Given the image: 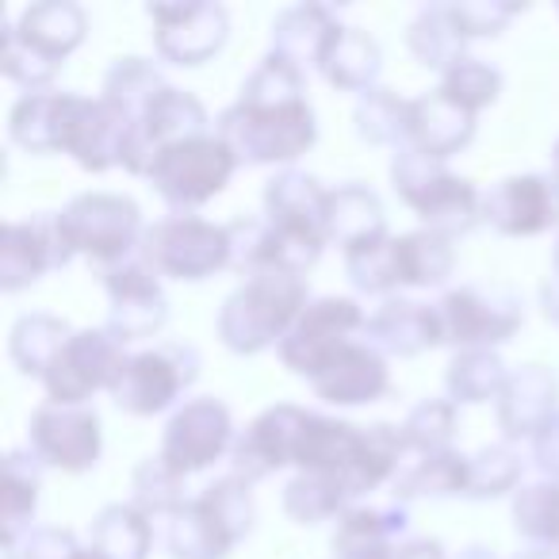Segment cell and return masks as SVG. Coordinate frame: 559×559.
<instances>
[{"mask_svg": "<svg viewBox=\"0 0 559 559\" xmlns=\"http://www.w3.org/2000/svg\"><path fill=\"white\" fill-rule=\"evenodd\" d=\"M307 284L292 272H253L218 311V337L234 353H261L284 342L307 311Z\"/></svg>", "mask_w": 559, "mask_h": 559, "instance_id": "6da1fadb", "label": "cell"}, {"mask_svg": "<svg viewBox=\"0 0 559 559\" xmlns=\"http://www.w3.org/2000/svg\"><path fill=\"white\" fill-rule=\"evenodd\" d=\"M215 134L230 146L238 165H272V162H296L299 154L314 146L311 104H292V108H246L230 104L218 116Z\"/></svg>", "mask_w": 559, "mask_h": 559, "instance_id": "7a4b0ae2", "label": "cell"}, {"mask_svg": "<svg viewBox=\"0 0 559 559\" xmlns=\"http://www.w3.org/2000/svg\"><path fill=\"white\" fill-rule=\"evenodd\" d=\"M58 218H62V230H66V238H70L73 253L93 257L104 269L139 253L142 234H146L142 230L139 203L116 192L78 195Z\"/></svg>", "mask_w": 559, "mask_h": 559, "instance_id": "3957f363", "label": "cell"}, {"mask_svg": "<svg viewBox=\"0 0 559 559\" xmlns=\"http://www.w3.org/2000/svg\"><path fill=\"white\" fill-rule=\"evenodd\" d=\"M234 169H238V157L230 154V146L218 134H200V139L177 142L165 150L150 180L169 207L188 215V211L215 200L226 188V180L234 177Z\"/></svg>", "mask_w": 559, "mask_h": 559, "instance_id": "277c9868", "label": "cell"}, {"mask_svg": "<svg viewBox=\"0 0 559 559\" xmlns=\"http://www.w3.org/2000/svg\"><path fill=\"white\" fill-rule=\"evenodd\" d=\"M139 253L154 264L162 276L203 280L218 269H230V234L195 215H173L146 226Z\"/></svg>", "mask_w": 559, "mask_h": 559, "instance_id": "5b68a950", "label": "cell"}, {"mask_svg": "<svg viewBox=\"0 0 559 559\" xmlns=\"http://www.w3.org/2000/svg\"><path fill=\"white\" fill-rule=\"evenodd\" d=\"M195 376H200V353L185 342H165L157 349L127 357L119 380L111 383V399L119 411L150 418L173 406V399L192 388Z\"/></svg>", "mask_w": 559, "mask_h": 559, "instance_id": "8992f818", "label": "cell"}, {"mask_svg": "<svg viewBox=\"0 0 559 559\" xmlns=\"http://www.w3.org/2000/svg\"><path fill=\"white\" fill-rule=\"evenodd\" d=\"M437 319H441V345H456L460 353L490 349L518 334L521 299L502 284H490V288L464 284L437 304Z\"/></svg>", "mask_w": 559, "mask_h": 559, "instance_id": "52a82bcc", "label": "cell"}, {"mask_svg": "<svg viewBox=\"0 0 559 559\" xmlns=\"http://www.w3.org/2000/svg\"><path fill=\"white\" fill-rule=\"evenodd\" d=\"M131 119L108 100H85V96L62 93L58 108V150L70 154L81 169L104 173L111 165H123V150L131 139Z\"/></svg>", "mask_w": 559, "mask_h": 559, "instance_id": "ba28073f", "label": "cell"}, {"mask_svg": "<svg viewBox=\"0 0 559 559\" xmlns=\"http://www.w3.org/2000/svg\"><path fill=\"white\" fill-rule=\"evenodd\" d=\"M157 276H162V272L142 253L104 269V288H108V296H111L108 334L116 337L119 345L146 342V337L162 334L165 322H169V304H165Z\"/></svg>", "mask_w": 559, "mask_h": 559, "instance_id": "9c48e42d", "label": "cell"}, {"mask_svg": "<svg viewBox=\"0 0 559 559\" xmlns=\"http://www.w3.org/2000/svg\"><path fill=\"white\" fill-rule=\"evenodd\" d=\"M360 326H368V319L353 299H345V296L314 299V304L299 314L292 334L280 342V360L296 376L314 380V376L349 345V337L357 334Z\"/></svg>", "mask_w": 559, "mask_h": 559, "instance_id": "30bf717a", "label": "cell"}, {"mask_svg": "<svg viewBox=\"0 0 559 559\" xmlns=\"http://www.w3.org/2000/svg\"><path fill=\"white\" fill-rule=\"evenodd\" d=\"M127 365V353L108 330H81L70 337V345L62 349V357L50 365V372L43 376L47 383L50 403L62 406H85V399L93 391L108 388L119 380Z\"/></svg>", "mask_w": 559, "mask_h": 559, "instance_id": "8fae6325", "label": "cell"}, {"mask_svg": "<svg viewBox=\"0 0 559 559\" xmlns=\"http://www.w3.org/2000/svg\"><path fill=\"white\" fill-rule=\"evenodd\" d=\"M207 127V108L192 93H180V88L169 85L150 104L146 116L131 127V139H127L123 150V169L134 173V177H150L165 150L177 146V142L211 134Z\"/></svg>", "mask_w": 559, "mask_h": 559, "instance_id": "7c38bea8", "label": "cell"}, {"mask_svg": "<svg viewBox=\"0 0 559 559\" xmlns=\"http://www.w3.org/2000/svg\"><path fill=\"white\" fill-rule=\"evenodd\" d=\"M73 246L62 230V218L43 211L24 223H9L0 230V288L24 292L50 269L70 264Z\"/></svg>", "mask_w": 559, "mask_h": 559, "instance_id": "4fadbf2b", "label": "cell"}, {"mask_svg": "<svg viewBox=\"0 0 559 559\" xmlns=\"http://www.w3.org/2000/svg\"><path fill=\"white\" fill-rule=\"evenodd\" d=\"M226 449H234V421L218 399H192L185 411L173 414V421L165 426L162 452L157 456L173 467L177 475L203 472L207 464H215Z\"/></svg>", "mask_w": 559, "mask_h": 559, "instance_id": "5bb4252c", "label": "cell"}, {"mask_svg": "<svg viewBox=\"0 0 559 559\" xmlns=\"http://www.w3.org/2000/svg\"><path fill=\"white\" fill-rule=\"evenodd\" d=\"M27 437H32V456L62 472H88L100 460V418L88 406H39Z\"/></svg>", "mask_w": 559, "mask_h": 559, "instance_id": "9a60e30c", "label": "cell"}, {"mask_svg": "<svg viewBox=\"0 0 559 559\" xmlns=\"http://www.w3.org/2000/svg\"><path fill=\"white\" fill-rule=\"evenodd\" d=\"M483 223L510 238H533L559 226V177H506L483 195Z\"/></svg>", "mask_w": 559, "mask_h": 559, "instance_id": "2e32d148", "label": "cell"}, {"mask_svg": "<svg viewBox=\"0 0 559 559\" xmlns=\"http://www.w3.org/2000/svg\"><path fill=\"white\" fill-rule=\"evenodd\" d=\"M154 39L173 66H203L223 50L230 20L223 4H150Z\"/></svg>", "mask_w": 559, "mask_h": 559, "instance_id": "e0dca14e", "label": "cell"}, {"mask_svg": "<svg viewBox=\"0 0 559 559\" xmlns=\"http://www.w3.org/2000/svg\"><path fill=\"white\" fill-rule=\"evenodd\" d=\"M307 421H311V414L292 403L269 406V411L234 441V449H230L234 475H238L241 483H257L276 472V467L296 464L299 437H304Z\"/></svg>", "mask_w": 559, "mask_h": 559, "instance_id": "ac0fdd59", "label": "cell"}, {"mask_svg": "<svg viewBox=\"0 0 559 559\" xmlns=\"http://www.w3.org/2000/svg\"><path fill=\"white\" fill-rule=\"evenodd\" d=\"M314 395L326 399L334 406H360L380 399L391 388V372L388 360L376 345H360L349 342L319 376L311 380Z\"/></svg>", "mask_w": 559, "mask_h": 559, "instance_id": "d6986e66", "label": "cell"}, {"mask_svg": "<svg viewBox=\"0 0 559 559\" xmlns=\"http://www.w3.org/2000/svg\"><path fill=\"white\" fill-rule=\"evenodd\" d=\"M556 399H559V383L551 376V368L544 365L518 368V372H510L502 395H498V426H502V433L510 441L536 437L559 414Z\"/></svg>", "mask_w": 559, "mask_h": 559, "instance_id": "ffe728a7", "label": "cell"}, {"mask_svg": "<svg viewBox=\"0 0 559 559\" xmlns=\"http://www.w3.org/2000/svg\"><path fill=\"white\" fill-rule=\"evenodd\" d=\"M365 330L376 349L391 353V357H418V353L441 345L437 307L418 304V299H383Z\"/></svg>", "mask_w": 559, "mask_h": 559, "instance_id": "44dd1931", "label": "cell"}, {"mask_svg": "<svg viewBox=\"0 0 559 559\" xmlns=\"http://www.w3.org/2000/svg\"><path fill=\"white\" fill-rule=\"evenodd\" d=\"M326 207H330V192L311 173L284 169L264 188V215L272 223L299 234H311V238L322 241H326Z\"/></svg>", "mask_w": 559, "mask_h": 559, "instance_id": "7402d4cb", "label": "cell"}, {"mask_svg": "<svg viewBox=\"0 0 559 559\" xmlns=\"http://www.w3.org/2000/svg\"><path fill=\"white\" fill-rule=\"evenodd\" d=\"M472 139H475V116L467 108H460L456 100H449L441 88L411 100V146L414 150L444 162V157L460 154Z\"/></svg>", "mask_w": 559, "mask_h": 559, "instance_id": "603a6c76", "label": "cell"}, {"mask_svg": "<svg viewBox=\"0 0 559 559\" xmlns=\"http://www.w3.org/2000/svg\"><path fill=\"white\" fill-rule=\"evenodd\" d=\"M406 528L403 506H360L345 510L334 528V559H391L399 551L395 536Z\"/></svg>", "mask_w": 559, "mask_h": 559, "instance_id": "cb8c5ba5", "label": "cell"}, {"mask_svg": "<svg viewBox=\"0 0 559 559\" xmlns=\"http://www.w3.org/2000/svg\"><path fill=\"white\" fill-rule=\"evenodd\" d=\"M337 32H342V24H337L330 9L296 4V9H284L272 20V55L299 66V70L304 66H322Z\"/></svg>", "mask_w": 559, "mask_h": 559, "instance_id": "d4e9b609", "label": "cell"}, {"mask_svg": "<svg viewBox=\"0 0 559 559\" xmlns=\"http://www.w3.org/2000/svg\"><path fill=\"white\" fill-rule=\"evenodd\" d=\"M360 437H365V429L349 426V421L311 414L304 437H299L296 464L304 467V472L334 475L345 490V479H349L353 464H357V456H360Z\"/></svg>", "mask_w": 559, "mask_h": 559, "instance_id": "484cf974", "label": "cell"}, {"mask_svg": "<svg viewBox=\"0 0 559 559\" xmlns=\"http://www.w3.org/2000/svg\"><path fill=\"white\" fill-rule=\"evenodd\" d=\"M16 32L27 47H35L39 55H47L50 62L62 66V58H70L73 50L85 43L88 16L73 0H43V4H32V9L20 16Z\"/></svg>", "mask_w": 559, "mask_h": 559, "instance_id": "4316f807", "label": "cell"}, {"mask_svg": "<svg viewBox=\"0 0 559 559\" xmlns=\"http://www.w3.org/2000/svg\"><path fill=\"white\" fill-rule=\"evenodd\" d=\"M388 238V215H383L380 195L368 185H345L337 192H330L326 207V241L349 253V249L365 246V241Z\"/></svg>", "mask_w": 559, "mask_h": 559, "instance_id": "83f0119b", "label": "cell"}, {"mask_svg": "<svg viewBox=\"0 0 559 559\" xmlns=\"http://www.w3.org/2000/svg\"><path fill=\"white\" fill-rule=\"evenodd\" d=\"M322 78L330 81L342 93H372L380 88V70H383V55L380 43L365 32V27H342L330 43L326 58H322Z\"/></svg>", "mask_w": 559, "mask_h": 559, "instance_id": "f1b7e54d", "label": "cell"}, {"mask_svg": "<svg viewBox=\"0 0 559 559\" xmlns=\"http://www.w3.org/2000/svg\"><path fill=\"white\" fill-rule=\"evenodd\" d=\"M35 506H39V456L9 452V460H4V502H0L4 551H16V544L32 533Z\"/></svg>", "mask_w": 559, "mask_h": 559, "instance_id": "f546056e", "label": "cell"}, {"mask_svg": "<svg viewBox=\"0 0 559 559\" xmlns=\"http://www.w3.org/2000/svg\"><path fill=\"white\" fill-rule=\"evenodd\" d=\"M154 544V528L131 502H111L88 525V548L104 559H146Z\"/></svg>", "mask_w": 559, "mask_h": 559, "instance_id": "4dcf8cb0", "label": "cell"}, {"mask_svg": "<svg viewBox=\"0 0 559 559\" xmlns=\"http://www.w3.org/2000/svg\"><path fill=\"white\" fill-rule=\"evenodd\" d=\"M406 43H411L414 58H418L421 66H429V70H456L460 62H464V47H467V35L464 27L456 24V16H452V4H433V9L418 12V20L411 24V32H406Z\"/></svg>", "mask_w": 559, "mask_h": 559, "instance_id": "1f68e13d", "label": "cell"}, {"mask_svg": "<svg viewBox=\"0 0 559 559\" xmlns=\"http://www.w3.org/2000/svg\"><path fill=\"white\" fill-rule=\"evenodd\" d=\"M406 460V456H403ZM467 456L460 452H414L411 464L399 467L395 498H449L464 495Z\"/></svg>", "mask_w": 559, "mask_h": 559, "instance_id": "d6a6232c", "label": "cell"}, {"mask_svg": "<svg viewBox=\"0 0 559 559\" xmlns=\"http://www.w3.org/2000/svg\"><path fill=\"white\" fill-rule=\"evenodd\" d=\"M70 337H73V330L66 326L62 319H55V314H24V319L12 326L9 357L24 376H47L50 365H55L66 345H70Z\"/></svg>", "mask_w": 559, "mask_h": 559, "instance_id": "836d02e7", "label": "cell"}, {"mask_svg": "<svg viewBox=\"0 0 559 559\" xmlns=\"http://www.w3.org/2000/svg\"><path fill=\"white\" fill-rule=\"evenodd\" d=\"M395 257L399 280L406 288H437V284L449 280L452 264H456L452 241L433 230H411L403 238H395Z\"/></svg>", "mask_w": 559, "mask_h": 559, "instance_id": "e575fe53", "label": "cell"}, {"mask_svg": "<svg viewBox=\"0 0 559 559\" xmlns=\"http://www.w3.org/2000/svg\"><path fill=\"white\" fill-rule=\"evenodd\" d=\"M165 88L169 85H165L162 70L154 62H146V58H119L108 70V78H104V100L123 111L131 123H139Z\"/></svg>", "mask_w": 559, "mask_h": 559, "instance_id": "d590c367", "label": "cell"}, {"mask_svg": "<svg viewBox=\"0 0 559 559\" xmlns=\"http://www.w3.org/2000/svg\"><path fill=\"white\" fill-rule=\"evenodd\" d=\"M165 540H169L173 559H226V551L234 548V540L223 533V525L203 510L200 498H188L185 510L173 513Z\"/></svg>", "mask_w": 559, "mask_h": 559, "instance_id": "8d00e7d4", "label": "cell"}, {"mask_svg": "<svg viewBox=\"0 0 559 559\" xmlns=\"http://www.w3.org/2000/svg\"><path fill=\"white\" fill-rule=\"evenodd\" d=\"M510 380L502 357L495 349H464L452 357L449 372H444V388H449L452 403H487L498 399Z\"/></svg>", "mask_w": 559, "mask_h": 559, "instance_id": "74e56055", "label": "cell"}, {"mask_svg": "<svg viewBox=\"0 0 559 559\" xmlns=\"http://www.w3.org/2000/svg\"><path fill=\"white\" fill-rule=\"evenodd\" d=\"M357 134L376 146H411V100H403L391 88H372L357 100L353 111Z\"/></svg>", "mask_w": 559, "mask_h": 559, "instance_id": "f35d334b", "label": "cell"}, {"mask_svg": "<svg viewBox=\"0 0 559 559\" xmlns=\"http://www.w3.org/2000/svg\"><path fill=\"white\" fill-rule=\"evenodd\" d=\"M238 104H246V108H292V104H307L304 70L284 62L280 55H269L246 78Z\"/></svg>", "mask_w": 559, "mask_h": 559, "instance_id": "ab89813d", "label": "cell"}, {"mask_svg": "<svg viewBox=\"0 0 559 559\" xmlns=\"http://www.w3.org/2000/svg\"><path fill=\"white\" fill-rule=\"evenodd\" d=\"M345 502H349V495H345L334 475L299 472L296 479L284 487V513H288L296 525H319V521L342 518Z\"/></svg>", "mask_w": 559, "mask_h": 559, "instance_id": "60d3db41", "label": "cell"}, {"mask_svg": "<svg viewBox=\"0 0 559 559\" xmlns=\"http://www.w3.org/2000/svg\"><path fill=\"white\" fill-rule=\"evenodd\" d=\"M58 108L62 93H27L16 100L9 116V139L27 154H50L58 150Z\"/></svg>", "mask_w": 559, "mask_h": 559, "instance_id": "b9f144b4", "label": "cell"}, {"mask_svg": "<svg viewBox=\"0 0 559 559\" xmlns=\"http://www.w3.org/2000/svg\"><path fill=\"white\" fill-rule=\"evenodd\" d=\"M131 498L134 510H142L146 518H173L177 510H185V475H177L162 456H150L134 467L131 479Z\"/></svg>", "mask_w": 559, "mask_h": 559, "instance_id": "7bdbcfd3", "label": "cell"}, {"mask_svg": "<svg viewBox=\"0 0 559 559\" xmlns=\"http://www.w3.org/2000/svg\"><path fill=\"white\" fill-rule=\"evenodd\" d=\"M513 525L540 548H559V483H528L513 498Z\"/></svg>", "mask_w": 559, "mask_h": 559, "instance_id": "ee69618b", "label": "cell"}, {"mask_svg": "<svg viewBox=\"0 0 559 559\" xmlns=\"http://www.w3.org/2000/svg\"><path fill=\"white\" fill-rule=\"evenodd\" d=\"M456 437V403L452 399H421L403 421L406 452H449Z\"/></svg>", "mask_w": 559, "mask_h": 559, "instance_id": "f6af8a7d", "label": "cell"}, {"mask_svg": "<svg viewBox=\"0 0 559 559\" xmlns=\"http://www.w3.org/2000/svg\"><path fill=\"white\" fill-rule=\"evenodd\" d=\"M449 177L452 173L444 169V162H437V157L421 154V150H414V146H403L395 154V162H391V185H395L399 200L414 211L426 207L429 195H433Z\"/></svg>", "mask_w": 559, "mask_h": 559, "instance_id": "bcb514c9", "label": "cell"}, {"mask_svg": "<svg viewBox=\"0 0 559 559\" xmlns=\"http://www.w3.org/2000/svg\"><path fill=\"white\" fill-rule=\"evenodd\" d=\"M521 479V456L510 444H483L475 456H467V498H498L513 490Z\"/></svg>", "mask_w": 559, "mask_h": 559, "instance_id": "7dc6e473", "label": "cell"}, {"mask_svg": "<svg viewBox=\"0 0 559 559\" xmlns=\"http://www.w3.org/2000/svg\"><path fill=\"white\" fill-rule=\"evenodd\" d=\"M345 272H349L353 288L368 292V296H383V292L399 288V257H395V238L365 241V246L345 253Z\"/></svg>", "mask_w": 559, "mask_h": 559, "instance_id": "c3c4849f", "label": "cell"}, {"mask_svg": "<svg viewBox=\"0 0 559 559\" xmlns=\"http://www.w3.org/2000/svg\"><path fill=\"white\" fill-rule=\"evenodd\" d=\"M200 502L223 525V533L234 544L246 540V533L253 528V495H249V483H241L238 475H226V479H215L211 487H203Z\"/></svg>", "mask_w": 559, "mask_h": 559, "instance_id": "681fc988", "label": "cell"}, {"mask_svg": "<svg viewBox=\"0 0 559 559\" xmlns=\"http://www.w3.org/2000/svg\"><path fill=\"white\" fill-rule=\"evenodd\" d=\"M441 93L449 96V100H456L460 108H467L472 116H479V111L490 108V104L498 100V93H502V73L490 62H483V58H464L456 70L444 73Z\"/></svg>", "mask_w": 559, "mask_h": 559, "instance_id": "f907efd6", "label": "cell"}, {"mask_svg": "<svg viewBox=\"0 0 559 559\" xmlns=\"http://www.w3.org/2000/svg\"><path fill=\"white\" fill-rule=\"evenodd\" d=\"M0 66H4V78L32 88V93H39L43 85H50L58 73V62H50V58L39 55L35 47H27V43L20 39L16 27L4 32V58H0Z\"/></svg>", "mask_w": 559, "mask_h": 559, "instance_id": "816d5d0a", "label": "cell"}, {"mask_svg": "<svg viewBox=\"0 0 559 559\" xmlns=\"http://www.w3.org/2000/svg\"><path fill=\"white\" fill-rule=\"evenodd\" d=\"M518 12H525V4H506V0H456L452 16L464 27L467 39H487V35H502Z\"/></svg>", "mask_w": 559, "mask_h": 559, "instance_id": "f5cc1de1", "label": "cell"}, {"mask_svg": "<svg viewBox=\"0 0 559 559\" xmlns=\"http://www.w3.org/2000/svg\"><path fill=\"white\" fill-rule=\"evenodd\" d=\"M78 540H73L70 528L43 525L32 528L24 540L16 544V551H9L12 559H78Z\"/></svg>", "mask_w": 559, "mask_h": 559, "instance_id": "db71d44e", "label": "cell"}, {"mask_svg": "<svg viewBox=\"0 0 559 559\" xmlns=\"http://www.w3.org/2000/svg\"><path fill=\"white\" fill-rule=\"evenodd\" d=\"M533 460L548 479L559 483V414L533 437Z\"/></svg>", "mask_w": 559, "mask_h": 559, "instance_id": "11a10c76", "label": "cell"}, {"mask_svg": "<svg viewBox=\"0 0 559 559\" xmlns=\"http://www.w3.org/2000/svg\"><path fill=\"white\" fill-rule=\"evenodd\" d=\"M391 559H444L441 540H429V536H414V540L399 544V551Z\"/></svg>", "mask_w": 559, "mask_h": 559, "instance_id": "9f6ffc18", "label": "cell"}, {"mask_svg": "<svg viewBox=\"0 0 559 559\" xmlns=\"http://www.w3.org/2000/svg\"><path fill=\"white\" fill-rule=\"evenodd\" d=\"M540 307H544V319L556 322L559 326V269H551L540 284Z\"/></svg>", "mask_w": 559, "mask_h": 559, "instance_id": "6f0895ef", "label": "cell"}, {"mask_svg": "<svg viewBox=\"0 0 559 559\" xmlns=\"http://www.w3.org/2000/svg\"><path fill=\"white\" fill-rule=\"evenodd\" d=\"M460 559H498V556H495V551H490V548H479V544H475V548L460 551Z\"/></svg>", "mask_w": 559, "mask_h": 559, "instance_id": "680465c9", "label": "cell"}, {"mask_svg": "<svg viewBox=\"0 0 559 559\" xmlns=\"http://www.w3.org/2000/svg\"><path fill=\"white\" fill-rule=\"evenodd\" d=\"M78 559H104V556H96V551L88 548V551H78Z\"/></svg>", "mask_w": 559, "mask_h": 559, "instance_id": "91938a15", "label": "cell"}, {"mask_svg": "<svg viewBox=\"0 0 559 559\" xmlns=\"http://www.w3.org/2000/svg\"><path fill=\"white\" fill-rule=\"evenodd\" d=\"M551 165H556V177H559V142H556V150H551Z\"/></svg>", "mask_w": 559, "mask_h": 559, "instance_id": "94428289", "label": "cell"}, {"mask_svg": "<svg viewBox=\"0 0 559 559\" xmlns=\"http://www.w3.org/2000/svg\"><path fill=\"white\" fill-rule=\"evenodd\" d=\"M556 269H559V246H556Z\"/></svg>", "mask_w": 559, "mask_h": 559, "instance_id": "6125c7cd", "label": "cell"}, {"mask_svg": "<svg viewBox=\"0 0 559 559\" xmlns=\"http://www.w3.org/2000/svg\"><path fill=\"white\" fill-rule=\"evenodd\" d=\"M9 559H12V556H9Z\"/></svg>", "mask_w": 559, "mask_h": 559, "instance_id": "be15d7a7", "label": "cell"}]
</instances>
